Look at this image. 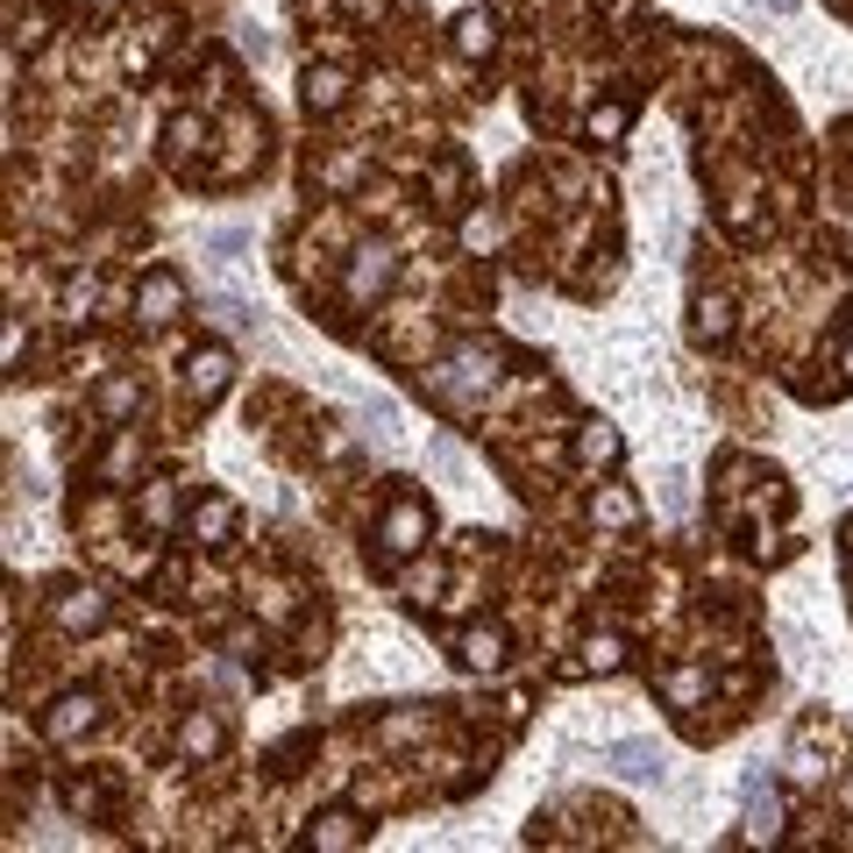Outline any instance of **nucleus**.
I'll return each instance as SVG.
<instances>
[{"instance_id": "ddd939ff", "label": "nucleus", "mask_w": 853, "mask_h": 853, "mask_svg": "<svg viewBox=\"0 0 853 853\" xmlns=\"http://www.w3.org/2000/svg\"><path fill=\"white\" fill-rule=\"evenodd\" d=\"M100 619H108V597H100V591H71L65 597V626H71V633H93Z\"/></svg>"}, {"instance_id": "423d86ee", "label": "nucleus", "mask_w": 853, "mask_h": 853, "mask_svg": "<svg viewBox=\"0 0 853 853\" xmlns=\"http://www.w3.org/2000/svg\"><path fill=\"white\" fill-rule=\"evenodd\" d=\"M299 100H306V114H335L341 100H349V79H341L335 65H321V71H306V79H299Z\"/></svg>"}, {"instance_id": "b1692460", "label": "nucleus", "mask_w": 853, "mask_h": 853, "mask_svg": "<svg viewBox=\"0 0 853 853\" xmlns=\"http://www.w3.org/2000/svg\"><path fill=\"white\" fill-rule=\"evenodd\" d=\"M136 406V384H108V413H128Z\"/></svg>"}, {"instance_id": "2eb2a0df", "label": "nucleus", "mask_w": 853, "mask_h": 853, "mask_svg": "<svg viewBox=\"0 0 853 853\" xmlns=\"http://www.w3.org/2000/svg\"><path fill=\"white\" fill-rule=\"evenodd\" d=\"M576 456H583V462H591V470H597V462H619V434H611V427H597V420H591V427H583V434H576Z\"/></svg>"}, {"instance_id": "a211bd4d", "label": "nucleus", "mask_w": 853, "mask_h": 853, "mask_svg": "<svg viewBox=\"0 0 853 853\" xmlns=\"http://www.w3.org/2000/svg\"><path fill=\"white\" fill-rule=\"evenodd\" d=\"M747 818H754V832H775V797H761V775H747Z\"/></svg>"}, {"instance_id": "9b49d317", "label": "nucleus", "mask_w": 853, "mask_h": 853, "mask_svg": "<svg viewBox=\"0 0 853 853\" xmlns=\"http://www.w3.org/2000/svg\"><path fill=\"white\" fill-rule=\"evenodd\" d=\"M356 840H363V818H356V811H327L321 826H313V846H327V853H341Z\"/></svg>"}, {"instance_id": "9d476101", "label": "nucleus", "mask_w": 853, "mask_h": 853, "mask_svg": "<svg viewBox=\"0 0 853 853\" xmlns=\"http://www.w3.org/2000/svg\"><path fill=\"white\" fill-rule=\"evenodd\" d=\"M228 534H235V505L228 498L192 505V541H228Z\"/></svg>"}, {"instance_id": "6ab92c4d", "label": "nucleus", "mask_w": 853, "mask_h": 853, "mask_svg": "<svg viewBox=\"0 0 853 853\" xmlns=\"http://www.w3.org/2000/svg\"><path fill=\"white\" fill-rule=\"evenodd\" d=\"M93 299H100L93 278H71V284H65V313H71V321H86V313H93Z\"/></svg>"}, {"instance_id": "4be33fe9", "label": "nucleus", "mask_w": 853, "mask_h": 853, "mask_svg": "<svg viewBox=\"0 0 853 853\" xmlns=\"http://www.w3.org/2000/svg\"><path fill=\"white\" fill-rule=\"evenodd\" d=\"M619 128H626V108H597L591 114V136H619Z\"/></svg>"}, {"instance_id": "f3484780", "label": "nucleus", "mask_w": 853, "mask_h": 853, "mask_svg": "<svg viewBox=\"0 0 853 853\" xmlns=\"http://www.w3.org/2000/svg\"><path fill=\"white\" fill-rule=\"evenodd\" d=\"M597 519H605V527H633L640 505L626 498V491H597Z\"/></svg>"}, {"instance_id": "f257e3e1", "label": "nucleus", "mask_w": 853, "mask_h": 853, "mask_svg": "<svg viewBox=\"0 0 853 853\" xmlns=\"http://www.w3.org/2000/svg\"><path fill=\"white\" fill-rule=\"evenodd\" d=\"M484 384H491V356H484V349H456V356H448V370L434 378V392L456 399V406H470Z\"/></svg>"}, {"instance_id": "f03ea898", "label": "nucleus", "mask_w": 853, "mask_h": 853, "mask_svg": "<svg viewBox=\"0 0 853 853\" xmlns=\"http://www.w3.org/2000/svg\"><path fill=\"white\" fill-rule=\"evenodd\" d=\"M399 278V257L384 243H370V249H356V263H349V299H378L384 284Z\"/></svg>"}, {"instance_id": "f8f14e48", "label": "nucleus", "mask_w": 853, "mask_h": 853, "mask_svg": "<svg viewBox=\"0 0 853 853\" xmlns=\"http://www.w3.org/2000/svg\"><path fill=\"white\" fill-rule=\"evenodd\" d=\"M214 747H221V718L192 711L186 726H178V754H214Z\"/></svg>"}, {"instance_id": "412c9836", "label": "nucleus", "mask_w": 853, "mask_h": 853, "mask_svg": "<svg viewBox=\"0 0 853 853\" xmlns=\"http://www.w3.org/2000/svg\"><path fill=\"white\" fill-rule=\"evenodd\" d=\"M697 691H705V669H683V676H669V697H676V705H691Z\"/></svg>"}, {"instance_id": "0eeeda50", "label": "nucleus", "mask_w": 853, "mask_h": 853, "mask_svg": "<svg viewBox=\"0 0 853 853\" xmlns=\"http://www.w3.org/2000/svg\"><path fill=\"white\" fill-rule=\"evenodd\" d=\"M456 654H462V669H505V633L498 626H470L456 640Z\"/></svg>"}, {"instance_id": "1a4fd4ad", "label": "nucleus", "mask_w": 853, "mask_h": 853, "mask_svg": "<svg viewBox=\"0 0 853 853\" xmlns=\"http://www.w3.org/2000/svg\"><path fill=\"white\" fill-rule=\"evenodd\" d=\"M186 384H192L200 399H214L221 384H228V349H192V356H186Z\"/></svg>"}, {"instance_id": "4468645a", "label": "nucleus", "mask_w": 853, "mask_h": 853, "mask_svg": "<svg viewBox=\"0 0 853 853\" xmlns=\"http://www.w3.org/2000/svg\"><path fill=\"white\" fill-rule=\"evenodd\" d=\"M491 43H498V22H491V14H462L456 22V50L462 57H484Z\"/></svg>"}, {"instance_id": "39448f33", "label": "nucleus", "mask_w": 853, "mask_h": 853, "mask_svg": "<svg viewBox=\"0 0 853 853\" xmlns=\"http://www.w3.org/2000/svg\"><path fill=\"white\" fill-rule=\"evenodd\" d=\"M136 306H143V321H171V313L186 306V278H178V271H149L136 284Z\"/></svg>"}, {"instance_id": "393cba45", "label": "nucleus", "mask_w": 853, "mask_h": 853, "mask_svg": "<svg viewBox=\"0 0 853 853\" xmlns=\"http://www.w3.org/2000/svg\"><path fill=\"white\" fill-rule=\"evenodd\" d=\"M761 8H775V14H789V8H797V0H761Z\"/></svg>"}, {"instance_id": "7ed1b4c3", "label": "nucleus", "mask_w": 853, "mask_h": 853, "mask_svg": "<svg viewBox=\"0 0 853 853\" xmlns=\"http://www.w3.org/2000/svg\"><path fill=\"white\" fill-rule=\"evenodd\" d=\"M427 541V513L413 498H399L392 513H384V562H399V555H413V548Z\"/></svg>"}, {"instance_id": "5701e85b", "label": "nucleus", "mask_w": 853, "mask_h": 853, "mask_svg": "<svg viewBox=\"0 0 853 853\" xmlns=\"http://www.w3.org/2000/svg\"><path fill=\"white\" fill-rule=\"evenodd\" d=\"M206 136V128L200 122H192V114H178V122H171V149H192V143H200Z\"/></svg>"}, {"instance_id": "aec40b11", "label": "nucleus", "mask_w": 853, "mask_h": 853, "mask_svg": "<svg viewBox=\"0 0 853 853\" xmlns=\"http://www.w3.org/2000/svg\"><path fill=\"white\" fill-rule=\"evenodd\" d=\"M726 313H732L726 299H705V306H697V327H705V335L718 341V335H726Z\"/></svg>"}, {"instance_id": "dca6fc26", "label": "nucleus", "mask_w": 853, "mask_h": 853, "mask_svg": "<svg viewBox=\"0 0 853 853\" xmlns=\"http://www.w3.org/2000/svg\"><path fill=\"white\" fill-rule=\"evenodd\" d=\"M619 662H626L619 633H591V640H583V669H619Z\"/></svg>"}, {"instance_id": "6e6552de", "label": "nucleus", "mask_w": 853, "mask_h": 853, "mask_svg": "<svg viewBox=\"0 0 853 853\" xmlns=\"http://www.w3.org/2000/svg\"><path fill=\"white\" fill-rule=\"evenodd\" d=\"M93 718H100V705L86 691H71V697H57V711H50V726H43V732H50V740H79Z\"/></svg>"}, {"instance_id": "20e7f679", "label": "nucleus", "mask_w": 853, "mask_h": 853, "mask_svg": "<svg viewBox=\"0 0 853 853\" xmlns=\"http://www.w3.org/2000/svg\"><path fill=\"white\" fill-rule=\"evenodd\" d=\"M611 768H619L626 775V783H662V768H669V754H662V747H654V740H619V747H611Z\"/></svg>"}]
</instances>
